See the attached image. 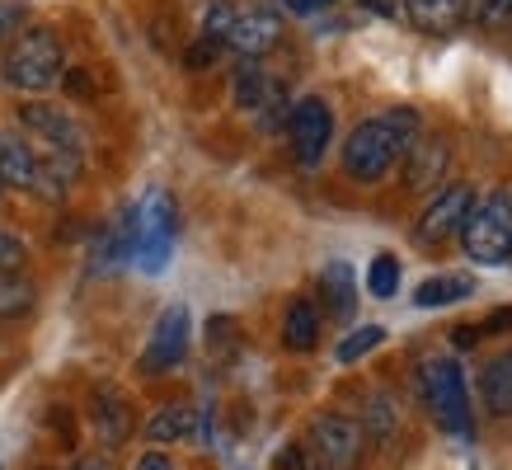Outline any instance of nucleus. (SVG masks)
I'll return each instance as SVG.
<instances>
[{
  "label": "nucleus",
  "instance_id": "1",
  "mask_svg": "<svg viewBox=\"0 0 512 470\" xmlns=\"http://www.w3.org/2000/svg\"><path fill=\"white\" fill-rule=\"evenodd\" d=\"M419 391L423 405L433 414V423L442 433L461 442H475V414H470V391H466V376L451 358H428L419 367Z\"/></svg>",
  "mask_w": 512,
  "mask_h": 470
},
{
  "label": "nucleus",
  "instance_id": "2",
  "mask_svg": "<svg viewBox=\"0 0 512 470\" xmlns=\"http://www.w3.org/2000/svg\"><path fill=\"white\" fill-rule=\"evenodd\" d=\"M0 76H5V85H10V90H24V94L52 90V85L66 76V57H62L57 33H52V29H29L15 47H10V52H5Z\"/></svg>",
  "mask_w": 512,
  "mask_h": 470
},
{
  "label": "nucleus",
  "instance_id": "3",
  "mask_svg": "<svg viewBox=\"0 0 512 470\" xmlns=\"http://www.w3.org/2000/svg\"><path fill=\"white\" fill-rule=\"evenodd\" d=\"M461 245H466L470 264H508L512 259V198L494 188L489 198L475 203V212L461 226Z\"/></svg>",
  "mask_w": 512,
  "mask_h": 470
},
{
  "label": "nucleus",
  "instance_id": "4",
  "mask_svg": "<svg viewBox=\"0 0 512 470\" xmlns=\"http://www.w3.org/2000/svg\"><path fill=\"white\" fill-rule=\"evenodd\" d=\"M132 226H137V250H132V264L141 273H165L174 250V231H179V207L165 188H151L146 203L132 207Z\"/></svg>",
  "mask_w": 512,
  "mask_h": 470
},
{
  "label": "nucleus",
  "instance_id": "5",
  "mask_svg": "<svg viewBox=\"0 0 512 470\" xmlns=\"http://www.w3.org/2000/svg\"><path fill=\"white\" fill-rule=\"evenodd\" d=\"M400 165V151H395V137L381 118H367L357 123L343 141V174L357 179V184H381L390 170Z\"/></svg>",
  "mask_w": 512,
  "mask_h": 470
},
{
  "label": "nucleus",
  "instance_id": "6",
  "mask_svg": "<svg viewBox=\"0 0 512 470\" xmlns=\"http://www.w3.org/2000/svg\"><path fill=\"white\" fill-rule=\"evenodd\" d=\"M231 94L235 104L245 113H259V127H282L287 123V85H282L278 76H268L264 62H249V57H240V66H235V80H231Z\"/></svg>",
  "mask_w": 512,
  "mask_h": 470
},
{
  "label": "nucleus",
  "instance_id": "7",
  "mask_svg": "<svg viewBox=\"0 0 512 470\" xmlns=\"http://www.w3.org/2000/svg\"><path fill=\"white\" fill-rule=\"evenodd\" d=\"M287 141H292V156L296 165H320L329 151V141H334V109H329L320 94H306V99H296L292 109H287Z\"/></svg>",
  "mask_w": 512,
  "mask_h": 470
},
{
  "label": "nucleus",
  "instance_id": "8",
  "mask_svg": "<svg viewBox=\"0 0 512 470\" xmlns=\"http://www.w3.org/2000/svg\"><path fill=\"white\" fill-rule=\"evenodd\" d=\"M311 452L325 461L329 470H353L367 452V433H362V423L348 419V414H315L311 423Z\"/></svg>",
  "mask_w": 512,
  "mask_h": 470
},
{
  "label": "nucleus",
  "instance_id": "9",
  "mask_svg": "<svg viewBox=\"0 0 512 470\" xmlns=\"http://www.w3.org/2000/svg\"><path fill=\"white\" fill-rule=\"evenodd\" d=\"M188 344H193V315H188V306H165L156 329H151V344L141 353V372L146 376L174 372L188 358Z\"/></svg>",
  "mask_w": 512,
  "mask_h": 470
},
{
  "label": "nucleus",
  "instance_id": "10",
  "mask_svg": "<svg viewBox=\"0 0 512 470\" xmlns=\"http://www.w3.org/2000/svg\"><path fill=\"white\" fill-rule=\"evenodd\" d=\"M475 203H480V193L470 184L442 188L433 203L423 207L419 226H414V240H419V245H442L451 235H461V226H466V217L475 212Z\"/></svg>",
  "mask_w": 512,
  "mask_h": 470
},
{
  "label": "nucleus",
  "instance_id": "11",
  "mask_svg": "<svg viewBox=\"0 0 512 470\" xmlns=\"http://www.w3.org/2000/svg\"><path fill=\"white\" fill-rule=\"evenodd\" d=\"M19 123L29 127L33 137L47 141V151H57V156H80L85 160V127L62 109V104H19Z\"/></svg>",
  "mask_w": 512,
  "mask_h": 470
},
{
  "label": "nucleus",
  "instance_id": "12",
  "mask_svg": "<svg viewBox=\"0 0 512 470\" xmlns=\"http://www.w3.org/2000/svg\"><path fill=\"white\" fill-rule=\"evenodd\" d=\"M278 43H282V19L273 15V10H264V5H249V10H240V15H235L231 38H226V47H231V52H240V57H249V62H259V57H264V52H273Z\"/></svg>",
  "mask_w": 512,
  "mask_h": 470
},
{
  "label": "nucleus",
  "instance_id": "13",
  "mask_svg": "<svg viewBox=\"0 0 512 470\" xmlns=\"http://www.w3.org/2000/svg\"><path fill=\"white\" fill-rule=\"evenodd\" d=\"M447 165H451V141L442 137H419L414 151L404 156V188H433L447 179Z\"/></svg>",
  "mask_w": 512,
  "mask_h": 470
},
{
  "label": "nucleus",
  "instance_id": "14",
  "mask_svg": "<svg viewBox=\"0 0 512 470\" xmlns=\"http://www.w3.org/2000/svg\"><path fill=\"white\" fill-rule=\"evenodd\" d=\"M475 391H480V405L484 414H494V419H508L512 414V353H498L480 367V381H475Z\"/></svg>",
  "mask_w": 512,
  "mask_h": 470
},
{
  "label": "nucleus",
  "instance_id": "15",
  "mask_svg": "<svg viewBox=\"0 0 512 470\" xmlns=\"http://www.w3.org/2000/svg\"><path fill=\"white\" fill-rule=\"evenodd\" d=\"M94 428H99V442L104 447H123L132 438V405L113 386H99L94 391Z\"/></svg>",
  "mask_w": 512,
  "mask_h": 470
},
{
  "label": "nucleus",
  "instance_id": "16",
  "mask_svg": "<svg viewBox=\"0 0 512 470\" xmlns=\"http://www.w3.org/2000/svg\"><path fill=\"white\" fill-rule=\"evenodd\" d=\"M404 15L419 33H451L470 19V0H404Z\"/></svg>",
  "mask_w": 512,
  "mask_h": 470
},
{
  "label": "nucleus",
  "instance_id": "17",
  "mask_svg": "<svg viewBox=\"0 0 512 470\" xmlns=\"http://www.w3.org/2000/svg\"><path fill=\"white\" fill-rule=\"evenodd\" d=\"M320 306H325L334 320H353L357 311V278L353 268L343 264V259H329L320 268Z\"/></svg>",
  "mask_w": 512,
  "mask_h": 470
},
{
  "label": "nucleus",
  "instance_id": "18",
  "mask_svg": "<svg viewBox=\"0 0 512 470\" xmlns=\"http://www.w3.org/2000/svg\"><path fill=\"white\" fill-rule=\"evenodd\" d=\"M33 179H38V151L24 137L0 132V184L19 188V193H33Z\"/></svg>",
  "mask_w": 512,
  "mask_h": 470
},
{
  "label": "nucleus",
  "instance_id": "19",
  "mask_svg": "<svg viewBox=\"0 0 512 470\" xmlns=\"http://www.w3.org/2000/svg\"><path fill=\"white\" fill-rule=\"evenodd\" d=\"M202 433V414L193 405H165L146 423V442L151 447H170V442H188Z\"/></svg>",
  "mask_w": 512,
  "mask_h": 470
},
{
  "label": "nucleus",
  "instance_id": "20",
  "mask_svg": "<svg viewBox=\"0 0 512 470\" xmlns=\"http://www.w3.org/2000/svg\"><path fill=\"white\" fill-rule=\"evenodd\" d=\"M362 433H367V442H376L381 452L395 447V438H400V409H395V395L390 391H376L372 400H367V409H362Z\"/></svg>",
  "mask_w": 512,
  "mask_h": 470
},
{
  "label": "nucleus",
  "instance_id": "21",
  "mask_svg": "<svg viewBox=\"0 0 512 470\" xmlns=\"http://www.w3.org/2000/svg\"><path fill=\"white\" fill-rule=\"evenodd\" d=\"M282 344L292 348V353H311L320 344V311H315V301L296 297L282 315Z\"/></svg>",
  "mask_w": 512,
  "mask_h": 470
},
{
  "label": "nucleus",
  "instance_id": "22",
  "mask_svg": "<svg viewBox=\"0 0 512 470\" xmlns=\"http://www.w3.org/2000/svg\"><path fill=\"white\" fill-rule=\"evenodd\" d=\"M475 292V278L470 273H442V278H423L419 292H414V306L433 311V306H451V301H466Z\"/></svg>",
  "mask_w": 512,
  "mask_h": 470
},
{
  "label": "nucleus",
  "instance_id": "23",
  "mask_svg": "<svg viewBox=\"0 0 512 470\" xmlns=\"http://www.w3.org/2000/svg\"><path fill=\"white\" fill-rule=\"evenodd\" d=\"M33 301H38V287H33L24 273H0V320L29 315Z\"/></svg>",
  "mask_w": 512,
  "mask_h": 470
},
{
  "label": "nucleus",
  "instance_id": "24",
  "mask_svg": "<svg viewBox=\"0 0 512 470\" xmlns=\"http://www.w3.org/2000/svg\"><path fill=\"white\" fill-rule=\"evenodd\" d=\"M235 15H240V5H231V0H212V5L202 10V38L226 47V38H231V29H235Z\"/></svg>",
  "mask_w": 512,
  "mask_h": 470
},
{
  "label": "nucleus",
  "instance_id": "25",
  "mask_svg": "<svg viewBox=\"0 0 512 470\" xmlns=\"http://www.w3.org/2000/svg\"><path fill=\"white\" fill-rule=\"evenodd\" d=\"M367 292L381 301H390L400 292V264H395V254H376L372 268H367Z\"/></svg>",
  "mask_w": 512,
  "mask_h": 470
},
{
  "label": "nucleus",
  "instance_id": "26",
  "mask_svg": "<svg viewBox=\"0 0 512 470\" xmlns=\"http://www.w3.org/2000/svg\"><path fill=\"white\" fill-rule=\"evenodd\" d=\"M381 344H386V325H362V329H353V334L339 344V362L348 367V362L367 358V353H372V348H381Z\"/></svg>",
  "mask_w": 512,
  "mask_h": 470
},
{
  "label": "nucleus",
  "instance_id": "27",
  "mask_svg": "<svg viewBox=\"0 0 512 470\" xmlns=\"http://www.w3.org/2000/svg\"><path fill=\"white\" fill-rule=\"evenodd\" d=\"M470 19H475L480 29H508L512 0H470Z\"/></svg>",
  "mask_w": 512,
  "mask_h": 470
},
{
  "label": "nucleus",
  "instance_id": "28",
  "mask_svg": "<svg viewBox=\"0 0 512 470\" xmlns=\"http://www.w3.org/2000/svg\"><path fill=\"white\" fill-rule=\"evenodd\" d=\"M221 52H226V47H217V43H207V38H198V43L184 52V66H188V71H212Z\"/></svg>",
  "mask_w": 512,
  "mask_h": 470
},
{
  "label": "nucleus",
  "instance_id": "29",
  "mask_svg": "<svg viewBox=\"0 0 512 470\" xmlns=\"http://www.w3.org/2000/svg\"><path fill=\"white\" fill-rule=\"evenodd\" d=\"M24 240L10 231H0V273H19V264H24Z\"/></svg>",
  "mask_w": 512,
  "mask_h": 470
},
{
  "label": "nucleus",
  "instance_id": "30",
  "mask_svg": "<svg viewBox=\"0 0 512 470\" xmlns=\"http://www.w3.org/2000/svg\"><path fill=\"white\" fill-rule=\"evenodd\" d=\"M137 470H179V466H174V461L160 452V447H151V452L137 456Z\"/></svg>",
  "mask_w": 512,
  "mask_h": 470
},
{
  "label": "nucleus",
  "instance_id": "31",
  "mask_svg": "<svg viewBox=\"0 0 512 470\" xmlns=\"http://www.w3.org/2000/svg\"><path fill=\"white\" fill-rule=\"evenodd\" d=\"M282 5H287L292 15H320V10H329L334 0H282Z\"/></svg>",
  "mask_w": 512,
  "mask_h": 470
},
{
  "label": "nucleus",
  "instance_id": "32",
  "mask_svg": "<svg viewBox=\"0 0 512 470\" xmlns=\"http://www.w3.org/2000/svg\"><path fill=\"white\" fill-rule=\"evenodd\" d=\"M278 470H306V461H301V447L282 452V456H278Z\"/></svg>",
  "mask_w": 512,
  "mask_h": 470
},
{
  "label": "nucleus",
  "instance_id": "33",
  "mask_svg": "<svg viewBox=\"0 0 512 470\" xmlns=\"http://www.w3.org/2000/svg\"><path fill=\"white\" fill-rule=\"evenodd\" d=\"M71 470H113V466H109V456H80Z\"/></svg>",
  "mask_w": 512,
  "mask_h": 470
},
{
  "label": "nucleus",
  "instance_id": "34",
  "mask_svg": "<svg viewBox=\"0 0 512 470\" xmlns=\"http://www.w3.org/2000/svg\"><path fill=\"white\" fill-rule=\"evenodd\" d=\"M0 193H5V184H0Z\"/></svg>",
  "mask_w": 512,
  "mask_h": 470
}]
</instances>
